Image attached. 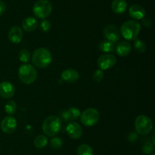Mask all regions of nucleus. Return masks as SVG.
Masks as SVG:
<instances>
[{
    "mask_svg": "<svg viewBox=\"0 0 155 155\" xmlns=\"http://www.w3.org/2000/svg\"><path fill=\"white\" fill-rule=\"evenodd\" d=\"M100 113L95 108H88L80 115V121L86 126H93L98 122Z\"/></svg>",
    "mask_w": 155,
    "mask_h": 155,
    "instance_id": "nucleus-7",
    "label": "nucleus"
},
{
    "mask_svg": "<svg viewBox=\"0 0 155 155\" xmlns=\"http://www.w3.org/2000/svg\"><path fill=\"white\" fill-rule=\"evenodd\" d=\"M52 12V4L48 0H38L33 7V12L36 17L45 19Z\"/></svg>",
    "mask_w": 155,
    "mask_h": 155,
    "instance_id": "nucleus-5",
    "label": "nucleus"
},
{
    "mask_svg": "<svg viewBox=\"0 0 155 155\" xmlns=\"http://www.w3.org/2000/svg\"><path fill=\"white\" fill-rule=\"evenodd\" d=\"M104 71L100 69V68H98V69H97L96 71L93 73V76H92V78H93L94 81L98 83V82H100L101 81H102V79L104 78Z\"/></svg>",
    "mask_w": 155,
    "mask_h": 155,
    "instance_id": "nucleus-28",
    "label": "nucleus"
},
{
    "mask_svg": "<svg viewBox=\"0 0 155 155\" xmlns=\"http://www.w3.org/2000/svg\"><path fill=\"white\" fill-rule=\"evenodd\" d=\"M115 50L118 56H126L131 51V45L127 41H121L115 46Z\"/></svg>",
    "mask_w": 155,
    "mask_h": 155,
    "instance_id": "nucleus-17",
    "label": "nucleus"
},
{
    "mask_svg": "<svg viewBox=\"0 0 155 155\" xmlns=\"http://www.w3.org/2000/svg\"><path fill=\"white\" fill-rule=\"evenodd\" d=\"M18 122L15 117L12 115L6 116L1 122V129L4 133L12 134L16 130Z\"/></svg>",
    "mask_w": 155,
    "mask_h": 155,
    "instance_id": "nucleus-10",
    "label": "nucleus"
},
{
    "mask_svg": "<svg viewBox=\"0 0 155 155\" xmlns=\"http://www.w3.org/2000/svg\"><path fill=\"white\" fill-rule=\"evenodd\" d=\"M18 77L25 84H30L36 81L37 72L36 68L30 64H24L18 69Z\"/></svg>",
    "mask_w": 155,
    "mask_h": 155,
    "instance_id": "nucleus-4",
    "label": "nucleus"
},
{
    "mask_svg": "<svg viewBox=\"0 0 155 155\" xmlns=\"http://www.w3.org/2000/svg\"><path fill=\"white\" fill-rule=\"evenodd\" d=\"M8 39L13 43H19L23 39V30L19 26H14L8 31Z\"/></svg>",
    "mask_w": 155,
    "mask_h": 155,
    "instance_id": "nucleus-13",
    "label": "nucleus"
},
{
    "mask_svg": "<svg viewBox=\"0 0 155 155\" xmlns=\"http://www.w3.org/2000/svg\"><path fill=\"white\" fill-rule=\"evenodd\" d=\"M5 110L7 114L9 115H12L15 113L17 110V104L15 101L13 100H10L8 101L7 103L5 104Z\"/></svg>",
    "mask_w": 155,
    "mask_h": 155,
    "instance_id": "nucleus-23",
    "label": "nucleus"
},
{
    "mask_svg": "<svg viewBox=\"0 0 155 155\" xmlns=\"http://www.w3.org/2000/svg\"><path fill=\"white\" fill-rule=\"evenodd\" d=\"M117 62V59L113 54H103L98 58V65L100 69L107 70L111 68L115 65Z\"/></svg>",
    "mask_w": 155,
    "mask_h": 155,
    "instance_id": "nucleus-8",
    "label": "nucleus"
},
{
    "mask_svg": "<svg viewBox=\"0 0 155 155\" xmlns=\"http://www.w3.org/2000/svg\"><path fill=\"white\" fill-rule=\"evenodd\" d=\"M67 133L72 139H78L83 135V129L79 123L71 122L66 128Z\"/></svg>",
    "mask_w": 155,
    "mask_h": 155,
    "instance_id": "nucleus-11",
    "label": "nucleus"
},
{
    "mask_svg": "<svg viewBox=\"0 0 155 155\" xmlns=\"http://www.w3.org/2000/svg\"><path fill=\"white\" fill-rule=\"evenodd\" d=\"M142 150L145 154H151L154 150V144L150 140H146L142 145Z\"/></svg>",
    "mask_w": 155,
    "mask_h": 155,
    "instance_id": "nucleus-22",
    "label": "nucleus"
},
{
    "mask_svg": "<svg viewBox=\"0 0 155 155\" xmlns=\"http://www.w3.org/2000/svg\"><path fill=\"white\" fill-rule=\"evenodd\" d=\"M33 144L36 148L42 149L44 148L48 144V138L44 135H39L35 138L33 141Z\"/></svg>",
    "mask_w": 155,
    "mask_h": 155,
    "instance_id": "nucleus-20",
    "label": "nucleus"
},
{
    "mask_svg": "<svg viewBox=\"0 0 155 155\" xmlns=\"http://www.w3.org/2000/svg\"><path fill=\"white\" fill-rule=\"evenodd\" d=\"M5 9H6L5 4L4 2H2L0 0V17H1L2 15L5 13Z\"/></svg>",
    "mask_w": 155,
    "mask_h": 155,
    "instance_id": "nucleus-33",
    "label": "nucleus"
},
{
    "mask_svg": "<svg viewBox=\"0 0 155 155\" xmlns=\"http://www.w3.org/2000/svg\"><path fill=\"white\" fill-rule=\"evenodd\" d=\"M98 49L103 53H113L115 51V43L107 40H104L98 44Z\"/></svg>",
    "mask_w": 155,
    "mask_h": 155,
    "instance_id": "nucleus-19",
    "label": "nucleus"
},
{
    "mask_svg": "<svg viewBox=\"0 0 155 155\" xmlns=\"http://www.w3.org/2000/svg\"><path fill=\"white\" fill-rule=\"evenodd\" d=\"M61 128V122L57 115H51L47 117L42 123V131L49 137H54L58 134Z\"/></svg>",
    "mask_w": 155,
    "mask_h": 155,
    "instance_id": "nucleus-3",
    "label": "nucleus"
},
{
    "mask_svg": "<svg viewBox=\"0 0 155 155\" xmlns=\"http://www.w3.org/2000/svg\"><path fill=\"white\" fill-rule=\"evenodd\" d=\"M134 48L138 53H142L146 50V44L143 40L140 39L134 40Z\"/></svg>",
    "mask_w": 155,
    "mask_h": 155,
    "instance_id": "nucleus-24",
    "label": "nucleus"
},
{
    "mask_svg": "<svg viewBox=\"0 0 155 155\" xmlns=\"http://www.w3.org/2000/svg\"><path fill=\"white\" fill-rule=\"evenodd\" d=\"M150 155H155V153H151V154Z\"/></svg>",
    "mask_w": 155,
    "mask_h": 155,
    "instance_id": "nucleus-34",
    "label": "nucleus"
},
{
    "mask_svg": "<svg viewBox=\"0 0 155 155\" xmlns=\"http://www.w3.org/2000/svg\"><path fill=\"white\" fill-rule=\"evenodd\" d=\"M63 145V141L59 137H54L50 140V146L54 150H58Z\"/></svg>",
    "mask_w": 155,
    "mask_h": 155,
    "instance_id": "nucleus-25",
    "label": "nucleus"
},
{
    "mask_svg": "<svg viewBox=\"0 0 155 155\" xmlns=\"http://www.w3.org/2000/svg\"><path fill=\"white\" fill-rule=\"evenodd\" d=\"M61 118L64 121L67 122L70 119V116H69V113H68V109L67 110H64L63 112L61 113Z\"/></svg>",
    "mask_w": 155,
    "mask_h": 155,
    "instance_id": "nucleus-31",
    "label": "nucleus"
},
{
    "mask_svg": "<svg viewBox=\"0 0 155 155\" xmlns=\"http://www.w3.org/2000/svg\"><path fill=\"white\" fill-rule=\"evenodd\" d=\"M38 27V21L33 17H27L23 21L22 27L25 31H34Z\"/></svg>",
    "mask_w": 155,
    "mask_h": 155,
    "instance_id": "nucleus-16",
    "label": "nucleus"
},
{
    "mask_svg": "<svg viewBox=\"0 0 155 155\" xmlns=\"http://www.w3.org/2000/svg\"><path fill=\"white\" fill-rule=\"evenodd\" d=\"M18 57H19L20 61L21 62H24V63H27L30 61V52L28 51L26 49H24V50H21L20 51L19 55H18Z\"/></svg>",
    "mask_w": 155,
    "mask_h": 155,
    "instance_id": "nucleus-27",
    "label": "nucleus"
},
{
    "mask_svg": "<svg viewBox=\"0 0 155 155\" xmlns=\"http://www.w3.org/2000/svg\"><path fill=\"white\" fill-rule=\"evenodd\" d=\"M141 31V24L137 21L130 20L122 24L120 27V35L127 40H134L137 38Z\"/></svg>",
    "mask_w": 155,
    "mask_h": 155,
    "instance_id": "nucleus-2",
    "label": "nucleus"
},
{
    "mask_svg": "<svg viewBox=\"0 0 155 155\" xmlns=\"http://www.w3.org/2000/svg\"><path fill=\"white\" fill-rule=\"evenodd\" d=\"M128 138H129V141H131V142H133V141H136V140L138 139V135L136 133V132H132L130 134V135H129Z\"/></svg>",
    "mask_w": 155,
    "mask_h": 155,
    "instance_id": "nucleus-32",
    "label": "nucleus"
},
{
    "mask_svg": "<svg viewBox=\"0 0 155 155\" xmlns=\"http://www.w3.org/2000/svg\"><path fill=\"white\" fill-rule=\"evenodd\" d=\"M40 27L42 29V31L47 32L50 30L51 28V23L49 22V21L46 19H43L42 21V22L40 23Z\"/></svg>",
    "mask_w": 155,
    "mask_h": 155,
    "instance_id": "nucleus-29",
    "label": "nucleus"
},
{
    "mask_svg": "<svg viewBox=\"0 0 155 155\" xmlns=\"http://www.w3.org/2000/svg\"><path fill=\"white\" fill-rule=\"evenodd\" d=\"M135 129L136 133L141 135H147L153 129V122L151 119L145 115H140L135 120Z\"/></svg>",
    "mask_w": 155,
    "mask_h": 155,
    "instance_id": "nucleus-6",
    "label": "nucleus"
},
{
    "mask_svg": "<svg viewBox=\"0 0 155 155\" xmlns=\"http://www.w3.org/2000/svg\"><path fill=\"white\" fill-rule=\"evenodd\" d=\"M142 24L145 27H151L152 22L149 18H142Z\"/></svg>",
    "mask_w": 155,
    "mask_h": 155,
    "instance_id": "nucleus-30",
    "label": "nucleus"
},
{
    "mask_svg": "<svg viewBox=\"0 0 155 155\" xmlns=\"http://www.w3.org/2000/svg\"><path fill=\"white\" fill-rule=\"evenodd\" d=\"M127 8V2L126 0H114L111 3L112 11L116 14L124 13Z\"/></svg>",
    "mask_w": 155,
    "mask_h": 155,
    "instance_id": "nucleus-18",
    "label": "nucleus"
},
{
    "mask_svg": "<svg viewBox=\"0 0 155 155\" xmlns=\"http://www.w3.org/2000/svg\"><path fill=\"white\" fill-rule=\"evenodd\" d=\"M129 14L134 19L141 20L145 18V10L140 5L134 4L129 9Z\"/></svg>",
    "mask_w": 155,
    "mask_h": 155,
    "instance_id": "nucleus-15",
    "label": "nucleus"
},
{
    "mask_svg": "<svg viewBox=\"0 0 155 155\" xmlns=\"http://www.w3.org/2000/svg\"><path fill=\"white\" fill-rule=\"evenodd\" d=\"M80 78L78 71L73 68H68L64 70L61 73V78L68 83H74L76 82Z\"/></svg>",
    "mask_w": 155,
    "mask_h": 155,
    "instance_id": "nucleus-14",
    "label": "nucleus"
},
{
    "mask_svg": "<svg viewBox=\"0 0 155 155\" xmlns=\"http://www.w3.org/2000/svg\"><path fill=\"white\" fill-rule=\"evenodd\" d=\"M77 153L78 155H93V149L90 145L86 144H80L77 147Z\"/></svg>",
    "mask_w": 155,
    "mask_h": 155,
    "instance_id": "nucleus-21",
    "label": "nucleus"
},
{
    "mask_svg": "<svg viewBox=\"0 0 155 155\" xmlns=\"http://www.w3.org/2000/svg\"><path fill=\"white\" fill-rule=\"evenodd\" d=\"M103 33H104V36L105 37V39L111 41L114 43H117L120 38V30H118L117 27L112 24H108V25L105 26L104 30H103Z\"/></svg>",
    "mask_w": 155,
    "mask_h": 155,
    "instance_id": "nucleus-9",
    "label": "nucleus"
},
{
    "mask_svg": "<svg viewBox=\"0 0 155 155\" xmlns=\"http://www.w3.org/2000/svg\"><path fill=\"white\" fill-rule=\"evenodd\" d=\"M15 93V86L9 81H2L0 83V96L5 99H9Z\"/></svg>",
    "mask_w": 155,
    "mask_h": 155,
    "instance_id": "nucleus-12",
    "label": "nucleus"
},
{
    "mask_svg": "<svg viewBox=\"0 0 155 155\" xmlns=\"http://www.w3.org/2000/svg\"><path fill=\"white\" fill-rule=\"evenodd\" d=\"M68 113H69L70 119L75 120L77 119L80 118V115H81V112H80V109L77 107H74V106H72V107H70L69 109H68Z\"/></svg>",
    "mask_w": 155,
    "mask_h": 155,
    "instance_id": "nucleus-26",
    "label": "nucleus"
},
{
    "mask_svg": "<svg viewBox=\"0 0 155 155\" xmlns=\"http://www.w3.org/2000/svg\"><path fill=\"white\" fill-rule=\"evenodd\" d=\"M52 56L49 50L44 47L37 49L34 51L32 56V62L38 68H43L51 64Z\"/></svg>",
    "mask_w": 155,
    "mask_h": 155,
    "instance_id": "nucleus-1",
    "label": "nucleus"
}]
</instances>
